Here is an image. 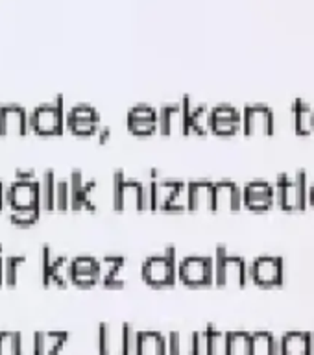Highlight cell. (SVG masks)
Segmentation results:
<instances>
[{
    "label": "cell",
    "instance_id": "cell-1",
    "mask_svg": "<svg viewBox=\"0 0 314 355\" xmlns=\"http://www.w3.org/2000/svg\"><path fill=\"white\" fill-rule=\"evenodd\" d=\"M111 183H113V207L115 209H152L150 182L126 178L122 171H115Z\"/></svg>",
    "mask_w": 314,
    "mask_h": 355
},
{
    "label": "cell",
    "instance_id": "cell-2",
    "mask_svg": "<svg viewBox=\"0 0 314 355\" xmlns=\"http://www.w3.org/2000/svg\"><path fill=\"white\" fill-rule=\"evenodd\" d=\"M152 209L185 211L189 209V183L171 178L150 180Z\"/></svg>",
    "mask_w": 314,
    "mask_h": 355
},
{
    "label": "cell",
    "instance_id": "cell-3",
    "mask_svg": "<svg viewBox=\"0 0 314 355\" xmlns=\"http://www.w3.org/2000/svg\"><path fill=\"white\" fill-rule=\"evenodd\" d=\"M277 204L287 211L305 209L309 205L311 180L305 171H298L294 176L279 174L276 180Z\"/></svg>",
    "mask_w": 314,
    "mask_h": 355
},
{
    "label": "cell",
    "instance_id": "cell-4",
    "mask_svg": "<svg viewBox=\"0 0 314 355\" xmlns=\"http://www.w3.org/2000/svg\"><path fill=\"white\" fill-rule=\"evenodd\" d=\"M67 126L65 100L58 94L54 100L35 105L30 111V128L41 135H60Z\"/></svg>",
    "mask_w": 314,
    "mask_h": 355
},
{
    "label": "cell",
    "instance_id": "cell-5",
    "mask_svg": "<svg viewBox=\"0 0 314 355\" xmlns=\"http://www.w3.org/2000/svg\"><path fill=\"white\" fill-rule=\"evenodd\" d=\"M177 255L174 248L150 255L141 265V276L152 287H171L177 282Z\"/></svg>",
    "mask_w": 314,
    "mask_h": 355
},
{
    "label": "cell",
    "instance_id": "cell-6",
    "mask_svg": "<svg viewBox=\"0 0 314 355\" xmlns=\"http://www.w3.org/2000/svg\"><path fill=\"white\" fill-rule=\"evenodd\" d=\"M215 259L216 285H238L243 287L250 282V265L241 255L229 254L226 248L218 246L213 255Z\"/></svg>",
    "mask_w": 314,
    "mask_h": 355
},
{
    "label": "cell",
    "instance_id": "cell-7",
    "mask_svg": "<svg viewBox=\"0 0 314 355\" xmlns=\"http://www.w3.org/2000/svg\"><path fill=\"white\" fill-rule=\"evenodd\" d=\"M71 259L63 254H55L49 244L41 246L39 255V276L44 287H67L71 283Z\"/></svg>",
    "mask_w": 314,
    "mask_h": 355
},
{
    "label": "cell",
    "instance_id": "cell-8",
    "mask_svg": "<svg viewBox=\"0 0 314 355\" xmlns=\"http://www.w3.org/2000/svg\"><path fill=\"white\" fill-rule=\"evenodd\" d=\"M177 279L189 287L215 283V259L211 255H187L177 263Z\"/></svg>",
    "mask_w": 314,
    "mask_h": 355
},
{
    "label": "cell",
    "instance_id": "cell-9",
    "mask_svg": "<svg viewBox=\"0 0 314 355\" xmlns=\"http://www.w3.org/2000/svg\"><path fill=\"white\" fill-rule=\"evenodd\" d=\"M191 96L185 94L182 100L163 104L159 110V132L171 135V133H189V107H191Z\"/></svg>",
    "mask_w": 314,
    "mask_h": 355
},
{
    "label": "cell",
    "instance_id": "cell-10",
    "mask_svg": "<svg viewBox=\"0 0 314 355\" xmlns=\"http://www.w3.org/2000/svg\"><path fill=\"white\" fill-rule=\"evenodd\" d=\"M285 277L283 259L277 255H259L250 263V279L261 287H276Z\"/></svg>",
    "mask_w": 314,
    "mask_h": 355
},
{
    "label": "cell",
    "instance_id": "cell-11",
    "mask_svg": "<svg viewBox=\"0 0 314 355\" xmlns=\"http://www.w3.org/2000/svg\"><path fill=\"white\" fill-rule=\"evenodd\" d=\"M102 126L98 110L91 104H74L67 110V128L76 135H93Z\"/></svg>",
    "mask_w": 314,
    "mask_h": 355
},
{
    "label": "cell",
    "instance_id": "cell-12",
    "mask_svg": "<svg viewBox=\"0 0 314 355\" xmlns=\"http://www.w3.org/2000/svg\"><path fill=\"white\" fill-rule=\"evenodd\" d=\"M243 202L252 211L270 209L277 204L276 185L266 180H254L243 187Z\"/></svg>",
    "mask_w": 314,
    "mask_h": 355
},
{
    "label": "cell",
    "instance_id": "cell-13",
    "mask_svg": "<svg viewBox=\"0 0 314 355\" xmlns=\"http://www.w3.org/2000/svg\"><path fill=\"white\" fill-rule=\"evenodd\" d=\"M243 130V110L233 104L211 105V133L232 135Z\"/></svg>",
    "mask_w": 314,
    "mask_h": 355
},
{
    "label": "cell",
    "instance_id": "cell-14",
    "mask_svg": "<svg viewBox=\"0 0 314 355\" xmlns=\"http://www.w3.org/2000/svg\"><path fill=\"white\" fill-rule=\"evenodd\" d=\"M276 115L268 104H248L243 107V130L246 133H272Z\"/></svg>",
    "mask_w": 314,
    "mask_h": 355
},
{
    "label": "cell",
    "instance_id": "cell-15",
    "mask_svg": "<svg viewBox=\"0 0 314 355\" xmlns=\"http://www.w3.org/2000/svg\"><path fill=\"white\" fill-rule=\"evenodd\" d=\"M126 124L130 132L137 135H150L159 130V110L150 104H135L126 113Z\"/></svg>",
    "mask_w": 314,
    "mask_h": 355
},
{
    "label": "cell",
    "instance_id": "cell-16",
    "mask_svg": "<svg viewBox=\"0 0 314 355\" xmlns=\"http://www.w3.org/2000/svg\"><path fill=\"white\" fill-rule=\"evenodd\" d=\"M6 204L15 205L41 204V180H15L6 187Z\"/></svg>",
    "mask_w": 314,
    "mask_h": 355
},
{
    "label": "cell",
    "instance_id": "cell-17",
    "mask_svg": "<svg viewBox=\"0 0 314 355\" xmlns=\"http://www.w3.org/2000/svg\"><path fill=\"white\" fill-rule=\"evenodd\" d=\"M30 128V113L22 104H0V135H24Z\"/></svg>",
    "mask_w": 314,
    "mask_h": 355
},
{
    "label": "cell",
    "instance_id": "cell-18",
    "mask_svg": "<svg viewBox=\"0 0 314 355\" xmlns=\"http://www.w3.org/2000/svg\"><path fill=\"white\" fill-rule=\"evenodd\" d=\"M71 283L78 285V287H93L96 283H100V276H102V265L100 259L93 257V255H78L74 259H71Z\"/></svg>",
    "mask_w": 314,
    "mask_h": 355
},
{
    "label": "cell",
    "instance_id": "cell-19",
    "mask_svg": "<svg viewBox=\"0 0 314 355\" xmlns=\"http://www.w3.org/2000/svg\"><path fill=\"white\" fill-rule=\"evenodd\" d=\"M243 187L233 180L215 182V211H237L243 207Z\"/></svg>",
    "mask_w": 314,
    "mask_h": 355
},
{
    "label": "cell",
    "instance_id": "cell-20",
    "mask_svg": "<svg viewBox=\"0 0 314 355\" xmlns=\"http://www.w3.org/2000/svg\"><path fill=\"white\" fill-rule=\"evenodd\" d=\"M96 343L100 354H126V327L100 324Z\"/></svg>",
    "mask_w": 314,
    "mask_h": 355
},
{
    "label": "cell",
    "instance_id": "cell-21",
    "mask_svg": "<svg viewBox=\"0 0 314 355\" xmlns=\"http://www.w3.org/2000/svg\"><path fill=\"white\" fill-rule=\"evenodd\" d=\"M189 183V209L215 211V182L200 178Z\"/></svg>",
    "mask_w": 314,
    "mask_h": 355
},
{
    "label": "cell",
    "instance_id": "cell-22",
    "mask_svg": "<svg viewBox=\"0 0 314 355\" xmlns=\"http://www.w3.org/2000/svg\"><path fill=\"white\" fill-rule=\"evenodd\" d=\"M67 331H37L32 335V352L37 355L58 354L69 343Z\"/></svg>",
    "mask_w": 314,
    "mask_h": 355
},
{
    "label": "cell",
    "instance_id": "cell-23",
    "mask_svg": "<svg viewBox=\"0 0 314 355\" xmlns=\"http://www.w3.org/2000/svg\"><path fill=\"white\" fill-rule=\"evenodd\" d=\"M100 265H102V276H100V283L104 287H122L124 285V279H122V270H124V265H126V259L122 255H104L100 259Z\"/></svg>",
    "mask_w": 314,
    "mask_h": 355
},
{
    "label": "cell",
    "instance_id": "cell-24",
    "mask_svg": "<svg viewBox=\"0 0 314 355\" xmlns=\"http://www.w3.org/2000/svg\"><path fill=\"white\" fill-rule=\"evenodd\" d=\"M168 354V338L159 331H139L137 355Z\"/></svg>",
    "mask_w": 314,
    "mask_h": 355
},
{
    "label": "cell",
    "instance_id": "cell-25",
    "mask_svg": "<svg viewBox=\"0 0 314 355\" xmlns=\"http://www.w3.org/2000/svg\"><path fill=\"white\" fill-rule=\"evenodd\" d=\"M293 122L296 132L302 135H309L314 132V105L307 100L298 98L293 104Z\"/></svg>",
    "mask_w": 314,
    "mask_h": 355
},
{
    "label": "cell",
    "instance_id": "cell-26",
    "mask_svg": "<svg viewBox=\"0 0 314 355\" xmlns=\"http://www.w3.org/2000/svg\"><path fill=\"white\" fill-rule=\"evenodd\" d=\"M189 132L205 135L211 132V105L194 104L191 102L189 107Z\"/></svg>",
    "mask_w": 314,
    "mask_h": 355
},
{
    "label": "cell",
    "instance_id": "cell-27",
    "mask_svg": "<svg viewBox=\"0 0 314 355\" xmlns=\"http://www.w3.org/2000/svg\"><path fill=\"white\" fill-rule=\"evenodd\" d=\"M43 211V204L15 205V207H10V222L17 227L33 226L41 218Z\"/></svg>",
    "mask_w": 314,
    "mask_h": 355
},
{
    "label": "cell",
    "instance_id": "cell-28",
    "mask_svg": "<svg viewBox=\"0 0 314 355\" xmlns=\"http://www.w3.org/2000/svg\"><path fill=\"white\" fill-rule=\"evenodd\" d=\"M252 354L272 355L281 354V338H277L270 331L252 333Z\"/></svg>",
    "mask_w": 314,
    "mask_h": 355
},
{
    "label": "cell",
    "instance_id": "cell-29",
    "mask_svg": "<svg viewBox=\"0 0 314 355\" xmlns=\"http://www.w3.org/2000/svg\"><path fill=\"white\" fill-rule=\"evenodd\" d=\"M281 354L309 355V333L288 331L281 337Z\"/></svg>",
    "mask_w": 314,
    "mask_h": 355
},
{
    "label": "cell",
    "instance_id": "cell-30",
    "mask_svg": "<svg viewBox=\"0 0 314 355\" xmlns=\"http://www.w3.org/2000/svg\"><path fill=\"white\" fill-rule=\"evenodd\" d=\"M55 189H58V178L52 168H46L41 176V204L44 211L55 209Z\"/></svg>",
    "mask_w": 314,
    "mask_h": 355
},
{
    "label": "cell",
    "instance_id": "cell-31",
    "mask_svg": "<svg viewBox=\"0 0 314 355\" xmlns=\"http://www.w3.org/2000/svg\"><path fill=\"white\" fill-rule=\"evenodd\" d=\"M166 338H168V354L194 355L193 333L172 331L171 335H166Z\"/></svg>",
    "mask_w": 314,
    "mask_h": 355
},
{
    "label": "cell",
    "instance_id": "cell-32",
    "mask_svg": "<svg viewBox=\"0 0 314 355\" xmlns=\"http://www.w3.org/2000/svg\"><path fill=\"white\" fill-rule=\"evenodd\" d=\"M227 354L229 355L252 354V333L248 331L227 333Z\"/></svg>",
    "mask_w": 314,
    "mask_h": 355
},
{
    "label": "cell",
    "instance_id": "cell-33",
    "mask_svg": "<svg viewBox=\"0 0 314 355\" xmlns=\"http://www.w3.org/2000/svg\"><path fill=\"white\" fill-rule=\"evenodd\" d=\"M85 178L83 172L74 168L69 174V185H71V209L80 211L83 209V191H85Z\"/></svg>",
    "mask_w": 314,
    "mask_h": 355
},
{
    "label": "cell",
    "instance_id": "cell-34",
    "mask_svg": "<svg viewBox=\"0 0 314 355\" xmlns=\"http://www.w3.org/2000/svg\"><path fill=\"white\" fill-rule=\"evenodd\" d=\"M26 263V257L21 254H8L4 259V285L15 287L19 282V272Z\"/></svg>",
    "mask_w": 314,
    "mask_h": 355
},
{
    "label": "cell",
    "instance_id": "cell-35",
    "mask_svg": "<svg viewBox=\"0 0 314 355\" xmlns=\"http://www.w3.org/2000/svg\"><path fill=\"white\" fill-rule=\"evenodd\" d=\"M22 333L0 331V355L22 354Z\"/></svg>",
    "mask_w": 314,
    "mask_h": 355
},
{
    "label": "cell",
    "instance_id": "cell-36",
    "mask_svg": "<svg viewBox=\"0 0 314 355\" xmlns=\"http://www.w3.org/2000/svg\"><path fill=\"white\" fill-rule=\"evenodd\" d=\"M205 333H207V340H209L211 354H227V333L216 329L215 326L205 327Z\"/></svg>",
    "mask_w": 314,
    "mask_h": 355
},
{
    "label": "cell",
    "instance_id": "cell-37",
    "mask_svg": "<svg viewBox=\"0 0 314 355\" xmlns=\"http://www.w3.org/2000/svg\"><path fill=\"white\" fill-rule=\"evenodd\" d=\"M55 209L58 211L71 209V185H69V178H63V180L58 178V189H55Z\"/></svg>",
    "mask_w": 314,
    "mask_h": 355
},
{
    "label": "cell",
    "instance_id": "cell-38",
    "mask_svg": "<svg viewBox=\"0 0 314 355\" xmlns=\"http://www.w3.org/2000/svg\"><path fill=\"white\" fill-rule=\"evenodd\" d=\"M193 344H194V354H198V355L211 354L209 340H207V333H205V329L204 331L193 333Z\"/></svg>",
    "mask_w": 314,
    "mask_h": 355
},
{
    "label": "cell",
    "instance_id": "cell-39",
    "mask_svg": "<svg viewBox=\"0 0 314 355\" xmlns=\"http://www.w3.org/2000/svg\"><path fill=\"white\" fill-rule=\"evenodd\" d=\"M15 180H37V174L33 168H17L15 171Z\"/></svg>",
    "mask_w": 314,
    "mask_h": 355
},
{
    "label": "cell",
    "instance_id": "cell-40",
    "mask_svg": "<svg viewBox=\"0 0 314 355\" xmlns=\"http://www.w3.org/2000/svg\"><path fill=\"white\" fill-rule=\"evenodd\" d=\"M96 135H98V141H102V143H104V141H107V139H110L111 128L110 126H100L98 132H96Z\"/></svg>",
    "mask_w": 314,
    "mask_h": 355
},
{
    "label": "cell",
    "instance_id": "cell-41",
    "mask_svg": "<svg viewBox=\"0 0 314 355\" xmlns=\"http://www.w3.org/2000/svg\"><path fill=\"white\" fill-rule=\"evenodd\" d=\"M4 259H6L4 246L0 244V287L4 285Z\"/></svg>",
    "mask_w": 314,
    "mask_h": 355
},
{
    "label": "cell",
    "instance_id": "cell-42",
    "mask_svg": "<svg viewBox=\"0 0 314 355\" xmlns=\"http://www.w3.org/2000/svg\"><path fill=\"white\" fill-rule=\"evenodd\" d=\"M6 204V187L4 183L0 182V209H2V205Z\"/></svg>",
    "mask_w": 314,
    "mask_h": 355
},
{
    "label": "cell",
    "instance_id": "cell-43",
    "mask_svg": "<svg viewBox=\"0 0 314 355\" xmlns=\"http://www.w3.org/2000/svg\"><path fill=\"white\" fill-rule=\"evenodd\" d=\"M309 355H314V331L309 333Z\"/></svg>",
    "mask_w": 314,
    "mask_h": 355
},
{
    "label": "cell",
    "instance_id": "cell-44",
    "mask_svg": "<svg viewBox=\"0 0 314 355\" xmlns=\"http://www.w3.org/2000/svg\"><path fill=\"white\" fill-rule=\"evenodd\" d=\"M309 205L314 207V182H311V187H309Z\"/></svg>",
    "mask_w": 314,
    "mask_h": 355
}]
</instances>
